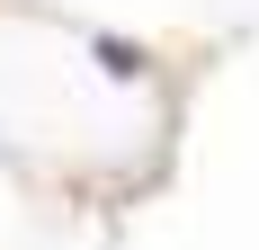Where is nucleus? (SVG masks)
<instances>
[{"label": "nucleus", "mask_w": 259, "mask_h": 250, "mask_svg": "<svg viewBox=\"0 0 259 250\" xmlns=\"http://www.w3.org/2000/svg\"><path fill=\"white\" fill-rule=\"evenodd\" d=\"M99 63H107L116 80H134V72H143V54H134V45H116V36H99Z\"/></svg>", "instance_id": "1"}]
</instances>
